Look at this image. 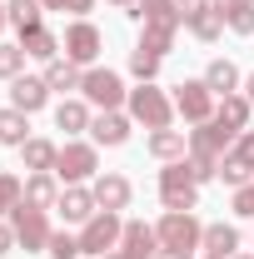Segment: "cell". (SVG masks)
I'll list each match as a JSON object with an SVG mask.
<instances>
[{
    "instance_id": "3957f363",
    "label": "cell",
    "mask_w": 254,
    "mask_h": 259,
    "mask_svg": "<svg viewBox=\"0 0 254 259\" xmlns=\"http://www.w3.org/2000/svg\"><path fill=\"white\" fill-rule=\"evenodd\" d=\"M234 140H239L234 130H224L220 120H204V125H194V130H190V160L209 164V169L220 175V160L229 155V145H234Z\"/></svg>"
},
{
    "instance_id": "b9f144b4",
    "label": "cell",
    "mask_w": 254,
    "mask_h": 259,
    "mask_svg": "<svg viewBox=\"0 0 254 259\" xmlns=\"http://www.w3.org/2000/svg\"><path fill=\"white\" fill-rule=\"evenodd\" d=\"M40 5H45V10H65V0H40Z\"/></svg>"
},
{
    "instance_id": "5bb4252c",
    "label": "cell",
    "mask_w": 254,
    "mask_h": 259,
    "mask_svg": "<svg viewBox=\"0 0 254 259\" xmlns=\"http://www.w3.org/2000/svg\"><path fill=\"white\" fill-rule=\"evenodd\" d=\"M130 125L135 120H130L125 110H100L95 120H90V135H95V145H105V150H120L130 140Z\"/></svg>"
},
{
    "instance_id": "6da1fadb",
    "label": "cell",
    "mask_w": 254,
    "mask_h": 259,
    "mask_svg": "<svg viewBox=\"0 0 254 259\" xmlns=\"http://www.w3.org/2000/svg\"><path fill=\"white\" fill-rule=\"evenodd\" d=\"M125 115L135 125H145V130H170L175 125V100L164 95V90H155V85H140V90H130Z\"/></svg>"
},
{
    "instance_id": "f35d334b",
    "label": "cell",
    "mask_w": 254,
    "mask_h": 259,
    "mask_svg": "<svg viewBox=\"0 0 254 259\" xmlns=\"http://www.w3.org/2000/svg\"><path fill=\"white\" fill-rule=\"evenodd\" d=\"M65 10H70V15H80V20H85V15H90V10H95V0H65Z\"/></svg>"
},
{
    "instance_id": "52a82bcc",
    "label": "cell",
    "mask_w": 254,
    "mask_h": 259,
    "mask_svg": "<svg viewBox=\"0 0 254 259\" xmlns=\"http://www.w3.org/2000/svg\"><path fill=\"white\" fill-rule=\"evenodd\" d=\"M95 169H100V150L70 140V145L60 150V160H55V180H65V185H85V180H95Z\"/></svg>"
},
{
    "instance_id": "5b68a950",
    "label": "cell",
    "mask_w": 254,
    "mask_h": 259,
    "mask_svg": "<svg viewBox=\"0 0 254 259\" xmlns=\"http://www.w3.org/2000/svg\"><path fill=\"white\" fill-rule=\"evenodd\" d=\"M120 234H125V220L115 209H100L95 220H85V229H80V254H115Z\"/></svg>"
},
{
    "instance_id": "f6af8a7d",
    "label": "cell",
    "mask_w": 254,
    "mask_h": 259,
    "mask_svg": "<svg viewBox=\"0 0 254 259\" xmlns=\"http://www.w3.org/2000/svg\"><path fill=\"white\" fill-rule=\"evenodd\" d=\"M105 259H130V254H125V249H115V254H105Z\"/></svg>"
},
{
    "instance_id": "7bdbcfd3",
    "label": "cell",
    "mask_w": 254,
    "mask_h": 259,
    "mask_svg": "<svg viewBox=\"0 0 254 259\" xmlns=\"http://www.w3.org/2000/svg\"><path fill=\"white\" fill-rule=\"evenodd\" d=\"M110 5H120V10H125V15H130V10H135V0H110Z\"/></svg>"
},
{
    "instance_id": "277c9868",
    "label": "cell",
    "mask_w": 254,
    "mask_h": 259,
    "mask_svg": "<svg viewBox=\"0 0 254 259\" xmlns=\"http://www.w3.org/2000/svg\"><path fill=\"white\" fill-rule=\"evenodd\" d=\"M159 199H164V209H194L199 204V185H194L185 160H170L159 169Z\"/></svg>"
},
{
    "instance_id": "1f68e13d",
    "label": "cell",
    "mask_w": 254,
    "mask_h": 259,
    "mask_svg": "<svg viewBox=\"0 0 254 259\" xmlns=\"http://www.w3.org/2000/svg\"><path fill=\"white\" fill-rule=\"evenodd\" d=\"M25 60H30V55H25L20 45H5V40H0V80H15V75H25Z\"/></svg>"
},
{
    "instance_id": "f1b7e54d",
    "label": "cell",
    "mask_w": 254,
    "mask_h": 259,
    "mask_svg": "<svg viewBox=\"0 0 254 259\" xmlns=\"http://www.w3.org/2000/svg\"><path fill=\"white\" fill-rule=\"evenodd\" d=\"M5 15H10V25L25 35V30H40V15H45V5L40 0H5Z\"/></svg>"
},
{
    "instance_id": "ab89813d",
    "label": "cell",
    "mask_w": 254,
    "mask_h": 259,
    "mask_svg": "<svg viewBox=\"0 0 254 259\" xmlns=\"http://www.w3.org/2000/svg\"><path fill=\"white\" fill-rule=\"evenodd\" d=\"M244 100H249V105H254V70H249V75H244Z\"/></svg>"
},
{
    "instance_id": "9a60e30c",
    "label": "cell",
    "mask_w": 254,
    "mask_h": 259,
    "mask_svg": "<svg viewBox=\"0 0 254 259\" xmlns=\"http://www.w3.org/2000/svg\"><path fill=\"white\" fill-rule=\"evenodd\" d=\"M120 249H125L130 259H155V254H159V234H155V225H145V220H125Z\"/></svg>"
},
{
    "instance_id": "bcb514c9",
    "label": "cell",
    "mask_w": 254,
    "mask_h": 259,
    "mask_svg": "<svg viewBox=\"0 0 254 259\" xmlns=\"http://www.w3.org/2000/svg\"><path fill=\"white\" fill-rule=\"evenodd\" d=\"M239 259H254V254H239Z\"/></svg>"
},
{
    "instance_id": "60d3db41",
    "label": "cell",
    "mask_w": 254,
    "mask_h": 259,
    "mask_svg": "<svg viewBox=\"0 0 254 259\" xmlns=\"http://www.w3.org/2000/svg\"><path fill=\"white\" fill-rule=\"evenodd\" d=\"M155 259H194V254H180V249H159Z\"/></svg>"
},
{
    "instance_id": "4fadbf2b",
    "label": "cell",
    "mask_w": 254,
    "mask_h": 259,
    "mask_svg": "<svg viewBox=\"0 0 254 259\" xmlns=\"http://www.w3.org/2000/svg\"><path fill=\"white\" fill-rule=\"evenodd\" d=\"M55 209L65 214V225H85V220H95V214H100L95 190H85V185H65L60 199H55Z\"/></svg>"
},
{
    "instance_id": "e575fe53",
    "label": "cell",
    "mask_w": 254,
    "mask_h": 259,
    "mask_svg": "<svg viewBox=\"0 0 254 259\" xmlns=\"http://www.w3.org/2000/svg\"><path fill=\"white\" fill-rule=\"evenodd\" d=\"M20 199H25V180L20 175H0V214H10Z\"/></svg>"
},
{
    "instance_id": "ee69618b",
    "label": "cell",
    "mask_w": 254,
    "mask_h": 259,
    "mask_svg": "<svg viewBox=\"0 0 254 259\" xmlns=\"http://www.w3.org/2000/svg\"><path fill=\"white\" fill-rule=\"evenodd\" d=\"M5 25H10V15H5V5H0V30H5Z\"/></svg>"
},
{
    "instance_id": "8d00e7d4",
    "label": "cell",
    "mask_w": 254,
    "mask_h": 259,
    "mask_svg": "<svg viewBox=\"0 0 254 259\" xmlns=\"http://www.w3.org/2000/svg\"><path fill=\"white\" fill-rule=\"evenodd\" d=\"M175 5H180V15H185V20L199 15V10H209V0H175Z\"/></svg>"
},
{
    "instance_id": "8992f818",
    "label": "cell",
    "mask_w": 254,
    "mask_h": 259,
    "mask_svg": "<svg viewBox=\"0 0 254 259\" xmlns=\"http://www.w3.org/2000/svg\"><path fill=\"white\" fill-rule=\"evenodd\" d=\"M10 225H15V244H25V249H45L50 234H55V229H50V214H45L40 204H25V199L10 209Z\"/></svg>"
},
{
    "instance_id": "7c38bea8",
    "label": "cell",
    "mask_w": 254,
    "mask_h": 259,
    "mask_svg": "<svg viewBox=\"0 0 254 259\" xmlns=\"http://www.w3.org/2000/svg\"><path fill=\"white\" fill-rule=\"evenodd\" d=\"M45 105H50V85H45V75H15V80H10V110L35 115V110H45Z\"/></svg>"
},
{
    "instance_id": "cb8c5ba5",
    "label": "cell",
    "mask_w": 254,
    "mask_h": 259,
    "mask_svg": "<svg viewBox=\"0 0 254 259\" xmlns=\"http://www.w3.org/2000/svg\"><path fill=\"white\" fill-rule=\"evenodd\" d=\"M45 85H50V90H80V85H85V75H80V65L75 60H60V55H55V60L45 65Z\"/></svg>"
},
{
    "instance_id": "44dd1931",
    "label": "cell",
    "mask_w": 254,
    "mask_h": 259,
    "mask_svg": "<svg viewBox=\"0 0 254 259\" xmlns=\"http://www.w3.org/2000/svg\"><path fill=\"white\" fill-rule=\"evenodd\" d=\"M20 160H25V169H30V175H40V169H50V175H55V160H60V150H55L50 140L30 135V140L20 145Z\"/></svg>"
},
{
    "instance_id": "ffe728a7",
    "label": "cell",
    "mask_w": 254,
    "mask_h": 259,
    "mask_svg": "<svg viewBox=\"0 0 254 259\" xmlns=\"http://www.w3.org/2000/svg\"><path fill=\"white\" fill-rule=\"evenodd\" d=\"M199 80H204V85H209L220 100H224V95H234V90L244 85V75H239V65H234V60H209Z\"/></svg>"
},
{
    "instance_id": "d4e9b609",
    "label": "cell",
    "mask_w": 254,
    "mask_h": 259,
    "mask_svg": "<svg viewBox=\"0 0 254 259\" xmlns=\"http://www.w3.org/2000/svg\"><path fill=\"white\" fill-rule=\"evenodd\" d=\"M90 110H85V100H60L55 105V130H65V135H80V130H90Z\"/></svg>"
},
{
    "instance_id": "83f0119b",
    "label": "cell",
    "mask_w": 254,
    "mask_h": 259,
    "mask_svg": "<svg viewBox=\"0 0 254 259\" xmlns=\"http://www.w3.org/2000/svg\"><path fill=\"white\" fill-rule=\"evenodd\" d=\"M25 140H30V115L25 110H0V145L20 150Z\"/></svg>"
},
{
    "instance_id": "ba28073f",
    "label": "cell",
    "mask_w": 254,
    "mask_h": 259,
    "mask_svg": "<svg viewBox=\"0 0 254 259\" xmlns=\"http://www.w3.org/2000/svg\"><path fill=\"white\" fill-rule=\"evenodd\" d=\"M175 115H185L190 125L215 120V90H209L204 80H180V85H175Z\"/></svg>"
},
{
    "instance_id": "d590c367",
    "label": "cell",
    "mask_w": 254,
    "mask_h": 259,
    "mask_svg": "<svg viewBox=\"0 0 254 259\" xmlns=\"http://www.w3.org/2000/svg\"><path fill=\"white\" fill-rule=\"evenodd\" d=\"M234 214H244V220H254V180L234 190Z\"/></svg>"
},
{
    "instance_id": "603a6c76",
    "label": "cell",
    "mask_w": 254,
    "mask_h": 259,
    "mask_svg": "<svg viewBox=\"0 0 254 259\" xmlns=\"http://www.w3.org/2000/svg\"><path fill=\"white\" fill-rule=\"evenodd\" d=\"M199 249L215 254V259H229L239 249V229L234 225H204V244H199Z\"/></svg>"
},
{
    "instance_id": "8fae6325",
    "label": "cell",
    "mask_w": 254,
    "mask_h": 259,
    "mask_svg": "<svg viewBox=\"0 0 254 259\" xmlns=\"http://www.w3.org/2000/svg\"><path fill=\"white\" fill-rule=\"evenodd\" d=\"M60 50H65V60H75V65H95L100 50H105V35H100L90 20H75V25L60 35Z\"/></svg>"
},
{
    "instance_id": "7dc6e473",
    "label": "cell",
    "mask_w": 254,
    "mask_h": 259,
    "mask_svg": "<svg viewBox=\"0 0 254 259\" xmlns=\"http://www.w3.org/2000/svg\"><path fill=\"white\" fill-rule=\"evenodd\" d=\"M204 259H215V254H204Z\"/></svg>"
},
{
    "instance_id": "836d02e7",
    "label": "cell",
    "mask_w": 254,
    "mask_h": 259,
    "mask_svg": "<svg viewBox=\"0 0 254 259\" xmlns=\"http://www.w3.org/2000/svg\"><path fill=\"white\" fill-rule=\"evenodd\" d=\"M45 254H50V259H80V234L55 229V234H50V244H45Z\"/></svg>"
},
{
    "instance_id": "484cf974",
    "label": "cell",
    "mask_w": 254,
    "mask_h": 259,
    "mask_svg": "<svg viewBox=\"0 0 254 259\" xmlns=\"http://www.w3.org/2000/svg\"><path fill=\"white\" fill-rule=\"evenodd\" d=\"M55 199H60V185H55V175L50 169H40L25 180V204H40V209H55Z\"/></svg>"
},
{
    "instance_id": "4dcf8cb0",
    "label": "cell",
    "mask_w": 254,
    "mask_h": 259,
    "mask_svg": "<svg viewBox=\"0 0 254 259\" xmlns=\"http://www.w3.org/2000/svg\"><path fill=\"white\" fill-rule=\"evenodd\" d=\"M185 25H190V35L199 40V45H215V40L224 35V20L215 15V10H199V15H190Z\"/></svg>"
},
{
    "instance_id": "e0dca14e",
    "label": "cell",
    "mask_w": 254,
    "mask_h": 259,
    "mask_svg": "<svg viewBox=\"0 0 254 259\" xmlns=\"http://www.w3.org/2000/svg\"><path fill=\"white\" fill-rule=\"evenodd\" d=\"M130 194H135V185H130L125 175H95V204L100 209H125L130 204Z\"/></svg>"
},
{
    "instance_id": "7402d4cb",
    "label": "cell",
    "mask_w": 254,
    "mask_h": 259,
    "mask_svg": "<svg viewBox=\"0 0 254 259\" xmlns=\"http://www.w3.org/2000/svg\"><path fill=\"white\" fill-rule=\"evenodd\" d=\"M20 50H25V55H30V60H55V55H60V35L55 30H45V25H40V30H25L20 35Z\"/></svg>"
},
{
    "instance_id": "f546056e",
    "label": "cell",
    "mask_w": 254,
    "mask_h": 259,
    "mask_svg": "<svg viewBox=\"0 0 254 259\" xmlns=\"http://www.w3.org/2000/svg\"><path fill=\"white\" fill-rule=\"evenodd\" d=\"M175 35H180V25H145V35H140V50H150V55H170L175 50Z\"/></svg>"
},
{
    "instance_id": "74e56055",
    "label": "cell",
    "mask_w": 254,
    "mask_h": 259,
    "mask_svg": "<svg viewBox=\"0 0 254 259\" xmlns=\"http://www.w3.org/2000/svg\"><path fill=\"white\" fill-rule=\"evenodd\" d=\"M10 249H15V225L0 220V254H10Z\"/></svg>"
},
{
    "instance_id": "d6986e66",
    "label": "cell",
    "mask_w": 254,
    "mask_h": 259,
    "mask_svg": "<svg viewBox=\"0 0 254 259\" xmlns=\"http://www.w3.org/2000/svg\"><path fill=\"white\" fill-rule=\"evenodd\" d=\"M130 20H140V25H185V15H180L175 0H135Z\"/></svg>"
},
{
    "instance_id": "7a4b0ae2",
    "label": "cell",
    "mask_w": 254,
    "mask_h": 259,
    "mask_svg": "<svg viewBox=\"0 0 254 259\" xmlns=\"http://www.w3.org/2000/svg\"><path fill=\"white\" fill-rule=\"evenodd\" d=\"M155 234H159V249H180V254H194L204 244V225L194 220V209H164Z\"/></svg>"
},
{
    "instance_id": "4316f807",
    "label": "cell",
    "mask_w": 254,
    "mask_h": 259,
    "mask_svg": "<svg viewBox=\"0 0 254 259\" xmlns=\"http://www.w3.org/2000/svg\"><path fill=\"white\" fill-rule=\"evenodd\" d=\"M249 110H254V105H249L244 95H224L220 105H215V120H220L224 130H234V135H239V130L249 125Z\"/></svg>"
},
{
    "instance_id": "2e32d148",
    "label": "cell",
    "mask_w": 254,
    "mask_h": 259,
    "mask_svg": "<svg viewBox=\"0 0 254 259\" xmlns=\"http://www.w3.org/2000/svg\"><path fill=\"white\" fill-rule=\"evenodd\" d=\"M145 150L155 155V160H185L190 155V135L185 130H150V140H145Z\"/></svg>"
},
{
    "instance_id": "ac0fdd59",
    "label": "cell",
    "mask_w": 254,
    "mask_h": 259,
    "mask_svg": "<svg viewBox=\"0 0 254 259\" xmlns=\"http://www.w3.org/2000/svg\"><path fill=\"white\" fill-rule=\"evenodd\" d=\"M209 10H215L234 35H254V0H209Z\"/></svg>"
},
{
    "instance_id": "9c48e42d",
    "label": "cell",
    "mask_w": 254,
    "mask_h": 259,
    "mask_svg": "<svg viewBox=\"0 0 254 259\" xmlns=\"http://www.w3.org/2000/svg\"><path fill=\"white\" fill-rule=\"evenodd\" d=\"M85 100L90 105H100V110H120L130 100V90H125V80L115 75V70H105V65H95V70H85Z\"/></svg>"
},
{
    "instance_id": "30bf717a",
    "label": "cell",
    "mask_w": 254,
    "mask_h": 259,
    "mask_svg": "<svg viewBox=\"0 0 254 259\" xmlns=\"http://www.w3.org/2000/svg\"><path fill=\"white\" fill-rule=\"evenodd\" d=\"M220 180L229 190H239V185L254 180V130H239V140L229 145V155L220 160Z\"/></svg>"
},
{
    "instance_id": "d6a6232c",
    "label": "cell",
    "mask_w": 254,
    "mask_h": 259,
    "mask_svg": "<svg viewBox=\"0 0 254 259\" xmlns=\"http://www.w3.org/2000/svg\"><path fill=\"white\" fill-rule=\"evenodd\" d=\"M130 70L140 75V85H155V75H159V55H150V50H130Z\"/></svg>"
}]
</instances>
